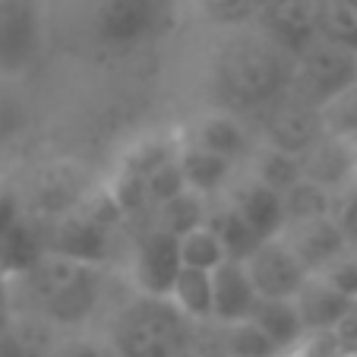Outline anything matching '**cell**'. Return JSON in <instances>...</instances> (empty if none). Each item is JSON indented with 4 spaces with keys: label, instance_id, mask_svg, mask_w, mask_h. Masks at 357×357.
I'll return each mask as SVG.
<instances>
[{
    "label": "cell",
    "instance_id": "obj_1",
    "mask_svg": "<svg viewBox=\"0 0 357 357\" xmlns=\"http://www.w3.org/2000/svg\"><path fill=\"white\" fill-rule=\"evenodd\" d=\"M291 61L266 38H241L225 47L218 82L241 108H269L288 92Z\"/></svg>",
    "mask_w": 357,
    "mask_h": 357
},
{
    "label": "cell",
    "instance_id": "obj_2",
    "mask_svg": "<svg viewBox=\"0 0 357 357\" xmlns=\"http://www.w3.org/2000/svg\"><path fill=\"white\" fill-rule=\"evenodd\" d=\"M190 323L165 301L142 297L114 326V357H190Z\"/></svg>",
    "mask_w": 357,
    "mask_h": 357
},
{
    "label": "cell",
    "instance_id": "obj_3",
    "mask_svg": "<svg viewBox=\"0 0 357 357\" xmlns=\"http://www.w3.org/2000/svg\"><path fill=\"white\" fill-rule=\"evenodd\" d=\"M168 0H92L89 29L101 51L127 54L162 29Z\"/></svg>",
    "mask_w": 357,
    "mask_h": 357
},
{
    "label": "cell",
    "instance_id": "obj_4",
    "mask_svg": "<svg viewBox=\"0 0 357 357\" xmlns=\"http://www.w3.org/2000/svg\"><path fill=\"white\" fill-rule=\"evenodd\" d=\"M351 82H354V51L317 38L307 51H301L291 61L288 92L284 95L317 111L326 98H332Z\"/></svg>",
    "mask_w": 357,
    "mask_h": 357
},
{
    "label": "cell",
    "instance_id": "obj_5",
    "mask_svg": "<svg viewBox=\"0 0 357 357\" xmlns=\"http://www.w3.org/2000/svg\"><path fill=\"white\" fill-rule=\"evenodd\" d=\"M241 266L257 301H291L301 291V284L307 282V269L291 253L282 234L259 241L257 250Z\"/></svg>",
    "mask_w": 357,
    "mask_h": 357
},
{
    "label": "cell",
    "instance_id": "obj_6",
    "mask_svg": "<svg viewBox=\"0 0 357 357\" xmlns=\"http://www.w3.org/2000/svg\"><path fill=\"white\" fill-rule=\"evenodd\" d=\"M127 272H130V282H133L139 297H146V301H165L177 278V272H181L177 237L165 234L162 228L152 225V228L133 243Z\"/></svg>",
    "mask_w": 357,
    "mask_h": 357
},
{
    "label": "cell",
    "instance_id": "obj_7",
    "mask_svg": "<svg viewBox=\"0 0 357 357\" xmlns=\"http://www.w3.org/2000/svg\"><path fill=\"white\" fill-rule=\"evenodd\" d=\"M108 228L95 225L79 209H70L67 215L54 218V225L47 228V237L41 241V250L51 257L79 266H98V269L108 259Z\"/></svg>",
    "mask_w": 357,
    "mask_h": 357
},
{
    "label": "cell",
    "instance_id": "obj_8",
    "mask_svg": "<svg viewBox=\"0 0 357 357\" xmlns=\"http://www.w3.org/2000/svg\"><path fill=\"white\" fill-rule=\"evenodd\" d=\"M263 22V38L275 45L288 61L319 38L317 0H275L257 16Z\"/></svg>",
    "mask_w": 357,
    "mask_h": 357
},
{
    "label": "cell",
    "instance_id": "obj_9",
    "mask_svg": "<svg viewBox=\"0 0 357 357\" xmlns=\"http://www.w3.org/2000/svg\"><path fill=\"white\" fill-rule=\"evenodd\" d=\"M101 291H105V278L98 266H79L76 275L35 313L45 317L54 329H79L101 303Z\"/></svg>",
    "mask_w": 357,
    "mask_h": 357
},
{
    "label": "cell",
    "instance_id": "obj_10",
    "mask_svg": "<svg viewBox=\"0 0 357 357\" xmlns=\"http://www.w3.org/2000/svg\"><path fill=\"white\" fill-rule=\"evenodd\" d=\"M41 45V13L35 0H0V67H26Z\"/></svg>",
    "mask_w": 357,
    "mask_h": 357
},
{
    "label": "cell",
    "instance_id": "obj_11",
    "mask_svg": "<svg viewBox=\"0 0 357 357\" xmlns=\"http://www.w3.org/2000/svg\"><path fill=\"white\" fill-rule=\"evenodd\" d=\"M284 243L291 247L301 266L307 269V275H319L326 272L344 250L351 247L348 234L342 231L338 218H317V222H303V225H291L282 231Z\"/></svg>",
    "mask_w": 357,
    "mask_h": 357
},
{
    "label": "cell",
    "instance_id": "obj_12",
    "mask_svg": "<svg viewBox=\"0 0 357 357\" xmlns=\"http://www.w3.org/2000/svg\"><path fill=\"white\" fill-rule=\"evenodd\" d=\"M319 139H323V133H319V121H317V111L313 108L288 98V95L278 98L275 105H269V117H266V130H263V139L259 142L301 158L303 152Z\"/></svg>",
    "mask_w": 357,
    "mask_h": 357
},
{
    "label": "cell",
    "instance_id": "obj_13",
    "mask_svg": "<svg viewBox=\"0 0 357 357\" xmlns=\"http://www.w3.org/2000/svg\"><path fill=\"white\" fill-rule=\"evenodd\" d=\"M183 139L231 165L243 162L253 152V136H250L247 123L237 114H231V111H206V114H199L190 123V130H183Z\"/></svg>",
    "mask_w": 357,
    "mask_h": 357
},
{
    "label": "cell",
    "instance_id": "obj_14",
    "mask_svg": "<svg viewBox=\"0 0 357 357\" xmlns=\"http://www.w3.org/2000/svg\"><path fill=\"white\" fill-rule=\"evenodd\" d=\"M222 199L237 212V218H241L259 241L278 237L284 231L282 196L266 190L263 183L250 181V177H234V183L225 190Z\"/></svg>",
    "mask_w": 357,
    "mask_h": 357
},
{
    "label": "cell",
    "instance_id": "obj_15",
    "mask_svg": "<svg viewBox=\"0 0 357 357\" xmlns=\"http://www.w3.org/2000/svg\"><path fill=\"white\" fill-rule=\"evenodd\" d=\"M291 303H294L297 317L303 323V332L317 335V332H329L354 301H348L342 291H335L323 275H307V282L291 297Z\"/></svg>",
    "mask_w": 357,
    "mask_h": 357
},
{
    "label": "cell",
    "instance_id": "obj_16",
    "mask_svg": "<svg viewBox=\"0 0 357 357\" xmlns=\"http://www.w3.org/2000/svg\"><path fill=\"white\" fill-rule=\"evenodd\" d=\"M177 165H181L183 183H187L190 193L206 196V199H218L225 196V190L234 183L237 165L225 162V158L212 155L206 149L193 146V142L183 139L181 152H177Z\"/></svg>",
    "mask_w": 357,
    "mask_h": 357
},
{
    "label": "cell",
    "instance_id": "obj_17",
    "mask_svg": "<svg viewBox=\"0 0 357 357\" xmlns=\"http://www.w3.org/2000/svg\"><path fill=\"white\" fill-rule=\"evenodd\" d=\"M301 162H303V177H307V181L332 190L335 196L342 193L351 183V177L357 174V155L351 152L348 142L326 139V136L303 152Z\"/></svg>",
    "mask_w": 357,
    "mask_h": 357
},
{
    "label": "cell",
    "instance_id": "obj_18",
    "mask_svg": "<svg viewBox=\"0 0 357 357\" xmlns=\"http://www.w3.org/2000/svg\"><path fill=\"white\" fill-rule=\"evenodd\" d=\"M257 303V294L250 288L247 275H243L241 263H222L212 272V323L215 326H228V323H241L250 317Z\"/></svg>",
    "mask_w": 357,
    "mask_h": 357
},
{
    "label": "cell",
    "instance_id": "obj_19",
    "mask_svg": "<svg viewBox=\"0 0 357 357\" xmlns=\"http://www.w3.org/2000/svg\"><path fill=\"white\" fill-rule=\"evenodd\" d=\"M247 177L250 181L263 183L266 190L284 196L294 183L303 181V162L291 152H282V149H272L266 142H257L253 152L247 155Z\"/></svg>",
    "mask_w": 357,
    "mask_h": 357
},
{
    "label": "cell",
    "instance_id": "obj_20",
    "mask_svg": "<svg viewBox=\"0 0 357 357\" xmlns=\"http://www.w3.org/2000/svg\"><path fill=\"white\" fill-rule=\"evenodd\" d=\"M165 303L183 323H193V326L212 323V275L196 269H181L168 297H165Z\"/></svg>",
    "mask_w": 357,
    "mask_h": 357
},
{
    "label": "cell",
    "instance_id": "obj_21",
    "mask_svg": "<svg viewBox=\"0 0 357 357\" xmlns=\"http://www.w3.org/2000/svg\"><path fill=\"white\" fill-rule=\"evenodd\" d=\"M183 146V130H158V133H146L139 139H133L121 155L117 168L130 171L136 177H149L152 171H158L162 165L174 162L177 152Z\"/></svg>",
    "mask_w": 357,
    "mask_h": 357
},
{
    "label": "cell",
    "instance_id": "obj_22",
    "mask_svg": "<svg viewBox=\"0 0 357 357\" xmlns=\"http://www.w3.org/2000/svg\"><path fill=\"white\" fill-rule=\"evenodd\" d=\"M247 319L257 326L282 354H291V351L307 338L303 323H301V317H297L291 301H257Z\"/></svg>",
    "mask_w": 357,
    "mask_h": 357
},
{
    "label": "cell",
    "instance_id": "obj_23",
    "mask_svg": "<svg viewBox=\"0 0 357 357\" xmlns=\"http://www.w3.org/2000/svg\"><path fill=\"white\" fill-rule=\"evenodd\" d=\"M335 193L319 183L307 181L303 177L301 183L288 190L282 196V212H284V228L291 225H303V222H317V218H332L335 215Z\"/></svg>",
    "mask_w": 357,
    "mask_h": 357
},
{
    "label": "cell",
    "instance_id": "obj_24",
    "mask_svg": "<svg viewBox=\"0 0 357 357\" xmlns=\"http://www.w3.org/2000/svg\"><path fill=\"white\" fill-rule=\"evenodd\" d=\"M206 225L215 231V237L225 247V257H228L231 263H243L259 243V237L237 218V212L231 209L222 196L209 202V218H206Z\"/></svg>",
    "mask_w": 357,
    "mask_h": 357
},
{
    "label": "cell",
    "instance_id": "obj_25",
    "mask_svg": "<svg viewBox=\"0 0 357 357\" xmlns=\"http://www.w3.org/2000/svg\"><path fill=\"white\" fill-rule=\"evenodd\" d=\"M209 202L206 196H196V193H181L174 196L171 202H165V206H158L155 212H152V225L155 228H162L165 234L171 237H183L187 231L193 228H202L206 225V218H209Z\"/></svg>",
    "mask_w": 357,
    "mask_h": 357
},
{
    "label": "cell",
    "instance_id": "obj_26",
    "mask_svg": "<svg viewBox=\"0 0 357 357\" xmlns=\"http://www.w3.org/2000/svg\"><path fill=\"white\" fill-rule=\"evenodd\" d=\"M317 121H319V133L326 139H338V142L354 139L357 136V79L319 105Z\"/></svg>",
    "mask_w": 357,
    "mask_h": 357
},
{
    "label": "cell",
    "instance_id": "obj_27",
    "mask_svg": "<svg viewBox=\"0 0 357 357\" xmlns=\"http://www.w3.org/2000/svg\"><path fill=\"white\" fill-rule=\"evenodd\" d=\"M177 259H181V269L209 272V275L222 263H228L222 241L215 237V231H212L209 225L193 228V231H187L183 237H177Z\"/></svg>",
    "mask_w": 357,
    "mask_h": 357
},
{
    "label": "cell",
    "instance_id": "obj_28",
    "mask_svg": "<svg viewBox=\"0 0 357 357\" xmlns=\"http://www.w3.org/2000/svg\"><path fill=\"white\" fill-rule=\"evenodd\" d=\"M317 26H319V38L354 51L357 47V0H317Z\"/></svg>",
    "mask_w": 357,
    "mask_h": 357
},
{
    "label": "cell",
    "instance_id": "obj_29",
    "mask_svg": "<svg viewBox=\"0 0 357 357\" xmlns=\"http://www.w3.org/2000/svg\"><path fill=\"white\" fill-rule=\"evenodd\" d=\"M218 344H222V357H288L250 319L218 326Z\"/></svg>",
    "mask_w": 357,
    "mask_h": 357
},
{
    "label": "cell",
    "instance_id": "obj_30",
    "mask_svg": "<svg viewBox=\"0 0 357 357\" xmlns=\"http://www.w3.org/2000/svg\"><path fill=\"white\" fill-rule=\"evenodd\" d=\"M105 190H108V196L114 199V206L121 209L123 222H127L130 215H139V212H149V199H146V181L136 174H130V171L117 168L114 174H111V181L105 183Z\"/></svg>",
    "mask_w": 357,
    "mask_h": 357
},
{
    "label": "cell",
    "instance_id": "obj_31",
    "mask_svg": "<svg viewBox=\"0 0 357 357\" xmlns=\"http://www.w3.org/2000/svg\"><path fill=\"white\" fill-rule=\"evenodd\" d=\"M196 16L215 29H241L257 20L247 0H193Z\"/></svg>",
    "mask_w": 357,
    "mask_h": 357
},
{
    "label": "cell",
    "instance_id": "obj_32",
    "mask_svg": "<svg viewBox=\"0 0 357 357\" xmlns=\"http://www.w3.org/2000/svg\"><path fill=\"white\" fill-rule=\"evenodd\" d=\"M146 181V199H149V212H155L158 206H165V202H171L174 196L187 193V183H183V174H181V165L168 162L162 165L158 171H152L149 177H142Z\"/></svg>",
    "mask_w": 357,
    "mask_h": 357
},
{
    "label": "cell",
    "instance_id": "obj_33",
    "mask_svg": "<svg viewBox=\"0 0 357 357\" xmlns=\"http://www.w3.org/2000/svg\"><path fill=\"white\" fill-rule=\"evenodd\" d=\"M335 291H342L348 301H357V243H351L342 257L329 266L326 272H319Z\"/></svg>",
    "mask_w": 357,
    "mask_h": 357
},
{
    "label": "cell",
    "instance_id": "obj_34",
    "mask_svg": "<svg viewBox=\"0 0 357 357\" xmlns=\"http://www.w3.org/2000/svg\"><path fill=\"white\" fill-rule=\"evenodd\" d=\"M329 338L335 344L338 357H357V301L351 303L344 317L329 329Z\"/></svg>",
    "mask_w": 357,
    "mask_h": 357
},
{
    "label": "cell",
    "instance_id": "obj_35",
    "mask_svg": "<svg viewBox=\"0 0 357 357\" xmlns=\"http://www.w3.org/2000/svg\"><path fill=\"white\" fill-rule=\"evenodd\" d=\"M22 130H26V111H22V105L16 98H10V95H0V142L13 139Z\"/></svg>",
    "mask_w": 357,
    "mask_h": 357
},
{
    "label": "cell",
    "instance_id": "obj_36",
    "mask_svg": "<svg viewBox=\"0 0 357 357\" xmlns=\"http://www.w3.org/2000/svg\"><path fill=\"white\" fill-rule=\"evenodd\" d=\"M22 222V206H20V196L10 183L0 181V241Z\"/></svg>",
    "mask_w": 357,
    "mask_h": 357
},
{
    "label": "cell",
    "instance_id": "obj_37",
    "mask_svg": "<svg viewBox=\"0 0 357 357\" xmlns=\"http://www.w3.org/2000/svg\"><path fill=\"white\" fill-rule=\"evenodd\" d=\"M51 357H114V351L95 338H70V342L57 344Z\"/></svg>",
    "mask_w": 357,
    "mask_h": 357
},
{
    "label": "cell",
    "instance_id": "obj_38",
    "mask_svg": "<svg viewBox=\"0 0 357 357\" xmlns=\"http://www.w3.org/2000/svg\"><path fill=\"white\" fill-rule=\"evenodd\" d=\"M10 313H7V291H3V282H0V329L7 326Z\"/></svg>",
    "mask_w": 357,
    "mask_h": 357
},
{
    "label": "cell",
    "instance_id": "obj_39",
    "mask_svg": "<svg viewBox=\"0 0 357 357\" xmlns=\"http://www.w3.org/2000/svg\"><path fill=\"white\" fill-rule=\"evenodd\" d=\"M247 3H250V7H253V13L259 16L266 7H269V3H275V0H247Z\"/></svg>",
    "mask_w": 357,
    "mask_h": 357
},
{
    "label": "cell",
    "instance_id": "obj_40",
    "mask_svg": "<svg viewBox=\"0 0 357 357\" xmlns=\"http://www.w3.org/2000/svg\"><path fill=\"white\" fill-rule=\"evenodd\" d=\"M348 146H351V152L357 155V136H354V139H348Z\"/></svg>",
    "mask_w": 357,
    "mask_h": 357
},
{
    "label": "cell",
    "instance_id": "obj_41",
    "mask_svg": "<svg viewBox=\"0 0 357 357\" xmlns=\"http://www.w3.org/2000/svg\"><path fill=\"white\" fill-rule=\"evenodd\" d=\"M354 79H357V47H354Z\"/></svg>",
    "mask_w": 357,
    "mask_h": 357
}]
</instances>
